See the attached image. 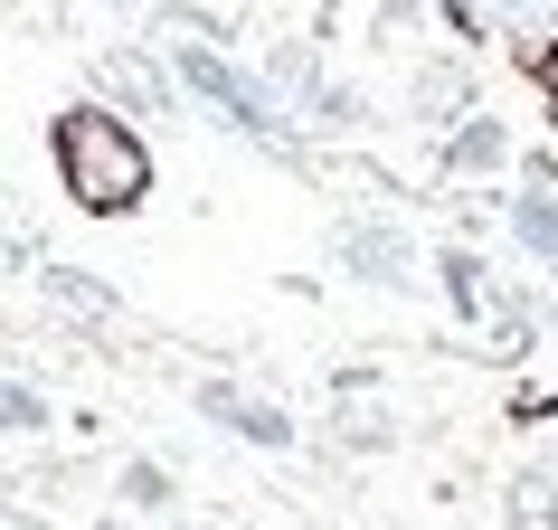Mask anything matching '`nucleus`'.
<instances>
[{"label": "nucleus", "instance_id": "1", "mask_svg": "<svg viewBox=\"0 0 558 530\" xmlns=\"http://www.w3.org/2000/svg\"><path fill=\"white\" fill-rule=\"evenodd\" d=\"M171 67H180V86L199 95L228 133H246V143H265V152H294V143H284V115L265 105L256 76H236V67L218 58V38H171Z\"/></svg>", "mask_w": 558, "mask_h": 530}, {"label": "nucleus", "instance_id": "2", "mask_svg": "<svg viewBox=\"0 0 558 530\" xmlns=\"http://www.w3.org/2000/svg\"><path fill=\"white\" fill-rule=\"evenodd\" d=\"M58 143H66V171H76V200H86V208H133V200H143V152L114 143L95 115H76Z\"/></svg>", "mask_w": 558, "mask_h": 530}, {"label": "nucleus", "instance_id": "3", "mask_svg": "<svg viewBox=\"0 0 558 530\" xmlns=\"http://www.w3.org/2000/svg\"><path fill=\"white\" fill-rule=\"evenodd\" d=\"M199 417L236 426L246 445H294V417L275 408V398H246V388H228V380H199Z\"/></svg>", "mask_w": 558, "mask_h": 530}, {"label": "nucleus", "instance_id": "4", "mask_svg": "<svg viewBox=\"0 0 558 530\" xmlns=\"http://www.w3.org/2000/svg\"><path fill=\"white\" fill-rule=\"evenodd\" d=\"M341 265H351L360 285H388V294H408V237L398 228H341Z\"/></svg>", "mask_w": 558, "mask_h": 530}, {"label": "nucleus", "instance_id": "5", "mask_svg": "<svg viewBox=\"0 0 558 530\" xmlns=\"http://www.w3.org/2000/svg\"><path fill=\"white\" fill-rule=\"evenodd\" d=\"M511 228H521V246H539V256H558V200H539V190H530V200L511 208Z\"/></svg>", "mask_w": 558, "mask_h": 530}, {"label": "nucleus", "instance_id": "6", "mask_svg": "<svg viewBox=\"0 0 558 530\" xmlns=\"http://www.w3.org/2000/svg\"><path fill=\"white\" fill-rule=\"evenodd\" d=\"M445 161H454V171H493V161H501V123H464Z\"/></svg>", "mask_w": 558, "mask_h": 530}, {"label": "nucleus", "instance_id": "7", "mask_svg": "<svg viewBox=\"0 0 558 530\" xmlns=\"http://www.w3.org/2000/svg\"><path fill=\"white\" fill-rule=\"evenodd\" d=\"M123 502H133V511H171V473H161V465H123Z\"/></svg>", "mask_w": 558, "mask_h": 530}, {"label": "nucleus", "instance_id": "8", "mask_svg": "<svg viewBox=\"0 0 558 530\" xmlns=\"http://www.w3.org/2000/svg\"><path fill=\"white\" fill-rule=\"evenodd\" d=\"M48 294H58V303H76V313H95V323L114 313V294H105V285H86V275H66V265H48Z\"/></svg>", "mask_w": 558, "mask_h": 530}, {"label": "nucleus", "instance_id": "9", "mask_svg": "<svg viewBox=\"0 0 558 530\" xmlns=\"http://www.w3.org/2000/svg\"><path fill=\"white\" fill-rule=\"evenodd\" d=\"M558 521V502H549V473H530L521 483V530H549Z\"/></svg>", "mask_w": 558, "mask_h": 530}, {"label": "nucleus", "instance_id": "10", "mask_svg": "<svg viewBox=\"0 0 558 530\" xmlns=\"http://www.w3.org/2000/svg\"><path fill=\"white\" fill-rule=\"evenodd\" d=\"M48 426V398L38 388H10V436H38Z\"/></svg>", "mask_w": 558, "mask_h": 530}, {"label": "nucleus", "instance_id": "11", "mask_svg": "<svg viewBox=\"0 0 558 530\" xmlns=\"http://www.w3.org/2000/svg\"><path fill=\"white\" fill-rule=\"evenodd\" d=\"M351 115H360V95H341V86L313 95V123H351Z\"/></svg>", "mask_w": 558, "mask_h": 530}, {"label": "nucleus", "instance_id": "12", "mask_svg": "<svg viewBox=\"0 0 558 530\" xmlns=\"http://www.w3.org/2000/svg\"><path fill=\"white\" fill-rule=\"evenodd\" d=\"M114 10H143V0H114Z\"/></svg>", "mask_w": 558, "mask_h": 530}]
</instances>
